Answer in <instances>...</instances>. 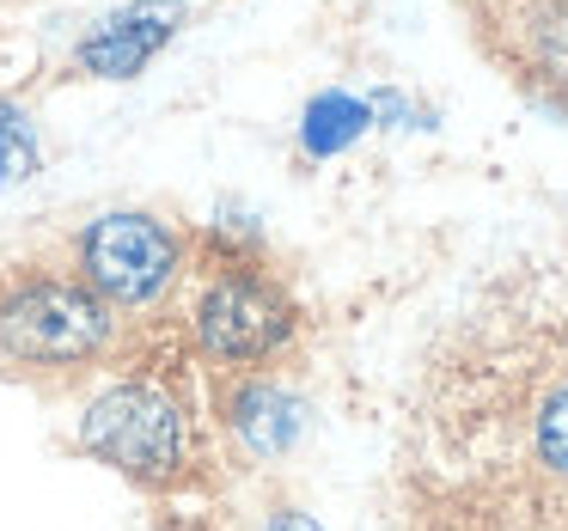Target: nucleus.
<instances>
[{"instance_id":"nucleus-1","label":"nucleus","mask_w":568,"mask_h":531,"mask_svg":"<svg viewBox=\"0 0 568 531\" xmlns=\"http://www.w3.org/2000/svg\"><path fill=\"white\" fill-rule=\"evenodd\" d=\"M409 531H568V263H514L422 343L397 440Z\"/></svg>"},{"instance_id":"nucleus-2","label":"nucleus","mask_w":568,"mask_h":531,"mask_svg":"<svg viewBox=\"0 0 568 531\" xmlns=\"http://www.w3.org/2000/svg\"><path fill=\"white\" fill-rule=\"evenodd\" d=\"M300 318L287 282L263 263L257 238H233L226 226L196 238L184 299V343L214 372H275L300 348Z\"/></svg>"},{"instance_id":"nucleus-3","label":"nucleus","mask_w":568,"mask_h":531,"mask_svg":"<svg viewBox=\"0 0 568 531\" xmlns=\"http://www.w3.org/2000/svg\"><path fill=\"white\" fill-rule=\"evenodd\" d=\"M74 446L92 464L116 470L123 482H135L148 494H184L209 477L202 416L165 360H141V367L116 372L80 409Z\"/></svg>"},{"instance_id":"nucleus-4","label":"nucleus","mask_w":568,"mask_h":531,"mask_svg":"<svg viewBox=\"0 0 568 531\" xmlns=\"http://www.w3.org/2000/svg\"><path fill=\"white\" fill-rule=\"evenodd\" d=\"M123 348V312L80 269L0 275V360L19 372H87Z\"/></svg>"},{"instance_id":"nucleus-5","label":"nucleus","mask_w":568,"mask_h":531,"mask_svg":"<svg viewBox=\"0 0 568 531\" xmlns=\"http://www.w3.org/2000/svg\"><path fill=\"white\" fill-rule=\"evenodd\" d=\"M190 263H196V238L148 208H104L74 233V269L116 312L165 306L190 282Z\"/></svg>"},{"instance_id":"nucleus-6","label":"nucleus","mask_w":568,"mask_h":531,"mask_svg":"<svg viewBox=\"0 0 568 531\" xmlns=\"http://www.w3.org/2000/svg\"><path fill=\"white\" fill-rule=\"evenodd\" d=\"M214 421L239 464H282L300 452L312 428V404L282 372H221L214 379Z\"/></svg>"},{"instance_id":"nucleus-7","label":"nucleus","mask_w":568,"mask_h":531,"mask_svg":"<svg viewBox=\"0 0 568 531\" xmlns=\"http://www.w3.org/2000/svg\"><path fill=\"white\" fill-rule=\"evenodd\" d=\"M190 7L184 0H123L104 19H92L74 43V74L87 80H141L172 38L184 31Z\"/></svg>"},{"instance_id":"nucleus-8","label":"nucleus","mask_w":568,"mask_h":531,"mask_svg":"<svg viewBox=\"0 0 568 531\" xmlns=\"http://www.w3.org/2000/svg\"><path fill=\"white\" fill-rule=\"evenodd\" d=\"M367 129H373L367 99H355V92H343V86L312 92L306 111H300V160H312V165L336 160V153H348Z\"/></svg>"},{"instance_id":"nucleus-9","label":"nucleus","mask_w":568,"mask_h":531,"mask_svg":"<svg viewBox=\"0 0 568 531\" xmlns=\"http://www.w3.org/2000/svg\"><path fill=\"white\" fill-rule=\"evenodd\" d=\"M43 172V135L26 104L0 99V190H19Z\"/></svg>"},{"instance_id":"nucleus-10","label":"nucleus","mask_w":568,"mask_h":531,"mask_svg":"<svg viewBox=\"0 0 568 531\" xmlns=\"http://www.w3.org/2000/svg\"><path fill=\"white\" fill-rule=\"evenodd\" d=\"M367 104H373V123H392V129H422V111H416V104H409L397 86H379Z\"/></svg>"},{"instance_id":"nucleus-11","label":"nucleus","mask_w":568,"mask_h":531,"mask_svg":"<svg viewBox=\"0 0 568 531\" xmlns=\"http://www.w3.org/2000/svg\"><path fill=\"white\" fill-rule=\"evenodd\" d=\"M251 531H324V525L306 513V507H294V501H275V507H263V519H257Z\"/></svg>"},{"instance_id":"nucleus-12","label":"nucleus","mask_w":568,"mask_h":531,"mask_svg":"<svg viewBox=\"0 0 568 531\" xmlns=\"http://www.w3.org/2000/svg\"><path fill=\"white\" fill-rule=\"evenodd\" d=\"M141 531H214V525H209L202 513H178V507H160V513H153Z\"/></svg>"}]
</instances>
